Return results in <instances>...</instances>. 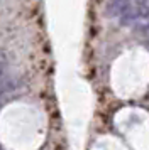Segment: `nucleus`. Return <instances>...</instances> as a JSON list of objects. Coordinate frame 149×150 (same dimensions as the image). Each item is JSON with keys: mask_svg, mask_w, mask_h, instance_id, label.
I'll use <instances>...</instances> for the list:
<instances>
[{"mask_svg": "<svg viewBox=\"0 0 149 150\" xmlns=\"http://www.w3.org/2000/svg\"><path fill=\"white\" fill-rule=\"evenodd\" d=\"M149 17V0H132L129 12L125 14V21H135V19H144Z\"/></svg>", "mask_w": 149, "mask_h": 150, "instance_id": "f257e3e1", "label": "nucleus"}, {"mask_svg": "<svg viewBox=\"0 0 149 150\" xmlns=\"http://www.w3.org/2000/svg\"><path fill=\"white\" fill-rule=\"evenodd\" d=\"M130 7V0H112L107 7L108 17H125Z\"/></svg>", "mask_w": 149, "mask_h": 150, "instance_id": "f03ea898", "label": "nucleus"}]
</instances>
